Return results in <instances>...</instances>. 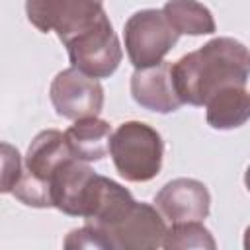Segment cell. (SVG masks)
<instances>
[{
    "instance_id": "obj_1",
    "label": "cell",
    "mask_w": 250,
    "mask_h": 250,
    "mask_svg": "<svg viewBox=\"0 0 250 250\" xmlns=\"http://www.w3.org/2000/svg\"><path fill=\"white\" fill-rule=\"evenodd\" d=\"M248 74V49L232 37H215L172 64L176 94L182 104L189 105H205L221 88L246 86Z\"/></svg>"
},
{
    "instance_id": "obj_2",
    "label": "cell",
    "mask_w": 250,
    "mask_h": 250,
    "mask_svg": "<svg viewBox=\"0 0 250 250\" xmlns=\"http://www.w3.org/2000/svg\"><path fill=\"white\" fill-rule=\"evenodd\" d=\"M115 170L127 182H148L162 168L164 143L160 133L143 121H125L109 137Z\"/></svg>"
},
{
    "instance_id": "obj_3",
    "label": "cell",
    "mask_w": 250,
    "mask_h": 250,
    "mask_svg": "<svg viewBox=\"0 0 250 250\" xmlns=\"http://www.w3.org/2000/svg\"><path fill=\"white\" fill-rule=\"evenodd\" d=\"M70 64L92 78H109L121 59L123 49L105 12H102L86 29L64 43Z\"/></svg>"
},
{
    "instance_id": "obj_4",
    "label": "cell",
    "mask_w": 250,
    "mask_h": 250,
    "mask_svg": "<svg viewBox=\"0 0 250 250\" xmlns=\"http://www.w3.org/2000/svg\"><path fill=\"white\" fill-rule=\"evenodd\" d=\"M125 51L135 68L158 64L178 43V31L168 23L162 10H139L123 27Z\"/></svg>"
},
{
    "instance_id": "obj_5",
    "label": "cell",
    "mask_w": 250,
    "mask_h": 250,
    "mask_svg": "<svg viewBox=\"0 0 250 250\" xmlns=\"http://www.w3.org/2000/svg\"><path fill=\"white\" fill-rule=\"evenodd\" d=\"M96 230L102 234L107 250H146L162 246L166 223L150 203L133 201L119 219Z\"/></svg>"
},
{
    "instance_id": "obj_6",
    "label": "cell",
    "mask_w": 250,
    "mask_h": 250,
    "mask_svg": "<svg viewBox=\"0 0 250 250\" xmlns=\"http://www.w3.org/2000/svg\"><path fill=\"white\" fill-rule=\"evenodd\" d=\"M104 12V0H25V14L41 33L55 31L62 43Z\"/></svg>"
},
{
    "instance_id": "obj_7",
    "label": "cell",
    "mask_w": 250,
    "mask_h": 250,
    "mask_svg": "<svg viewBox=\"0 0 250 250\" xmlns=\"http://www.w3.org/2000/svg\"><path fill=\"white\" fill-rule=\"evenodd\" d=\"M49 96L57 115L64 119L94 117L104 107V88L100 80L74 66L61 70L53 78Z\"/></svg>"
},
{
    "instance_id": "obj_8",
    "label": "cell",
    "mask_w": 250,
    "mask_h": 250,
    "mask_svg": "<svg viewBox=\"0 0 250 250\" xmlns=\"http://www.w3.org/2000/svg\"><path fill=\"white\" fill-rule=\"evenodd\" d=\"M211 195L203 182L193 178H176L154 195V207L170 225L203 221L209 215Z\"/></svg>"
},
{
    "instance_id": "obj_9",
    "label": "cell",
    "mask_w": 250,
    "mask_h": 250,
    "mask_svg": "<svg viewBox=\"0 0 250 250\" xmlns=\"http://www.w3.org/2000/svg\"><path fill=\"white\" fill-rule=\"evenodd\" d=\"M131 96L148 111L172 113L180 109L182 102L172 82V62L160 61L152 66L135 68L131 76Z\"/></svg>"
},
{
    "instance_id": "obj_10",
    "label": "cell",
    "mask_w": 250,
    "mask_h": 250,
    "mask_svg": "<svg viewBox=\"0 0 250 250\" xmlns=\"http://www.w3.org/2000/svg\"><path fill=\"white\" fill-rule=\"evenodd\" d=\"M96 172L78 158H68L51 176V201L53 207L70 217H80L84 195Z\"/></svg>"
},
{
    "instance_id": "obj_11",
    "label": "cell",
    "mask_w": 250,
    "mask_h": 250,
    "mask_svg": "<svg viewBox=\"0 0 250 250\" xmlns=\"http://www.w3.org/2000/svg\"><path fill=\"white\" fill-rule=\"evenodd\" d=\"M111 125L98 115L74 119L64 131V139L74 158L82 162H98L109 152Z\"/></svg>"
},
{
    "instance_id": "obj_12",
    "label": "cell",
    "mask_w": 250,
    "mask_h": 250,
    "mask_svg": "<svg viewBox=\"0 0 250 250\" xmlns=\"http://www.w3.org/2000/svg\"><path fill=\"white\" fill-rule=\"evenodd\" d=\"M205 117L213 129L229 131L242 127L250 117V94L246 86H227L205 102Z\"/></svg>"
},
{
    "instance_id": "obj_13",
    "label": "cell",
    "mask_w": 250,
    "mask_h": 250,
    "mask_svg": "<svg viewBox=\"0 0 250 250\" xmlns=\"http://www.w3.org/2000/svg\"><path fill=\"white\" fill-rule=\"evenodd\" d=\"M68 158L74 156L68 148L64 133L57 129H47L33 137L25 154V170L43 180H51L53 172Z\"/></svg>"
},
{
    "instance_id": "obj_14",
    "label": "cell",
    "mask_w": 250,
    "mask_h": 250,
    "mask_svg": "<svg viewBox=\"0 0 250 250\" xmlns=\"http://www.w3.org/2000/svg\"><path fill=\"white\" fill-rule=\"evenodd\" d=\"M162 14L178 35H209L217 29L211 10L197 0H168Z\"/></svg>"
},
{
    "instance_id": "obj_15",
    "label": "cell",
    "mask_w": 250,
    "mask_h": 250,
    "mask_svg": "<svg viewBox=\"0 0 250 250\" xmlns=\"http://www.w3.org/2000/svg\"><path fill=\"white\" fill-rule=\"evenodd\" d=\"M162 246L166 250H186V248H209L215 250L217 242L213 234L201 225V221H188V223H174L170 229H166V234L162 238Z\"/></svg>"
},
{
    "instance_id": "obj_16",
    "label": "cell",
    "mask_w": 250,
    "mask_h": 250,
    "mask_svg": "<svg viewBox=\"0 0 250 250\" xmlns=\"http://www.w3.org/2000/svg\"><path fill=\"white\" fill-rule=\"evenodd\" d=\"M18 201H21L27 207H37V209H45V207H53L51 201V182L43 180L27 170H21L18 182L14 184L12 191H10Z\"/></svg>"
},
{
    "instance_id": "obj_17",
    "label": "cell",
    "mask_w": 250,
    "mask_h": 250,
    "mask_svg": "<svg viewBox=\"0 0 250 250\" xmlns=\"http://www.w3.org/2000/svg\"><path fill=\"white\" fill-rule=\"evenodd\" d=\"M20 150L10 143H0V193H10L21 174Z\"/></svg>"
},
{
    "instance_id": "obj_18",
    "label": "cell",
    "mask_w": 250,
    "mask_h": 250,
    "mask_svg": "<svg viewBox=\"0 0 250 250\" xmlns=\"http://www.w3.org/2000/svg\"><path fill=\"white\" fill-rule=\"evenodd\" d=\"M64 248H100V250H107L102 234L92 225H84L82 229L70 230L64 238Z\"/></svg>"
}]
</instances>
